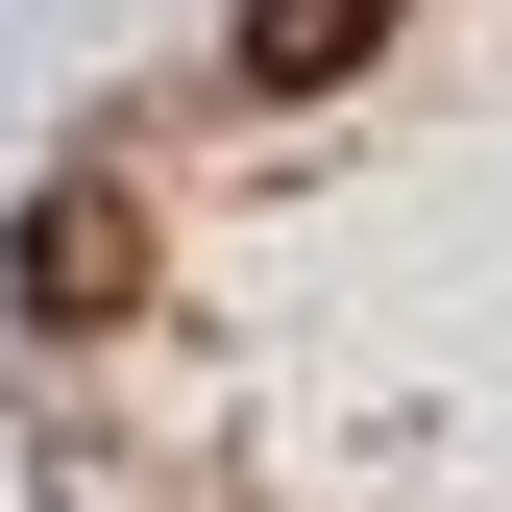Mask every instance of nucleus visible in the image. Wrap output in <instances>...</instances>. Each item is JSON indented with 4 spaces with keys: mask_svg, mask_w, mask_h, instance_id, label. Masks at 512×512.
<instances>
[{
    "mask_svg": "<svg viewBox=\"0 0 512 512\" xmlns=\"http://www.w3.org/2000/svg\"><path fill=\"white\" fill-rule=\"evenodd\" d=\"M0 293H25L49 342H98V317L147 293V220H122V171H49V196H25V244H0Z\"/></svg>",
    "mask_w": 512,
    "mask_h": 512,
    "instance_id": "obj_1",
    "label": "nucleus"
},
{
    "mask_svg": "<svg viewBox=\"0 0 512 512\" xmlns=\"http://www.w3.org/2000/svg\"><path fill=\"white\" fill-rule=\"evenodd\" d=\"M391 49V0H244V98H342Z\"/></svg>",
    "mask_w": 512,
    "mask_h": 512,
    "instance_id": "obj_2",
    "label": "nucleus"
}]
</instances>
